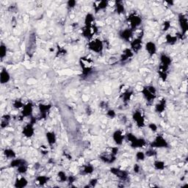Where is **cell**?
<instances>
[{
	"instance_id": "obj_1",
	"label": "cell",
	"mask_w": 188,
	"mask_h": 188,
	"mask_svg": "<svg viewBox=\"0 0 188 188\" xmlns=\"http://www.w3.org/2000/svg\"><path fill=\"white\" fill-rule=\"evenodd\" d=\"M80 66L82 69V73L85 75L89 74L90 72H91L93 69V65L94 62L91 58H88L87 57H83L80 58Z\"/></svg>"
},
{
	"instance_id": "obj_2",
	"label": "cell",
	"mask_w": 188,
	"mask_h": 188,
	"mask_svg": "<svg viewBox=\"0 0 188 188\" xmlns=\"http://www.w3.org/2000/svg\"><path fill=\"white\" fill-rule=\"evenodd\" d=\"M128 23L130 24V29L132 30L137 29L142 23V19L136 13H131L127 19Z\"/></svg>"
},
{
	"instance_id": "obj_3",
	"label": "cell",
	"mask_w": 188,
	"mask_h": 188,
	"mask_svg": "<svg viewBox=\"0 0 188 188\" xmlns=\"http://www.w3.org/2000/svg\"><path fill=\"white\" fill-rule=\"evenodd\" d=\"M142 93L148 102H153L157 96V94H156L157 91H156V88L154 86L145 87L142 90Z\"/></svg>"
},
{
	"instance_id": "obj_4",
	"label": "cell",
	"mask_w": 188,
	"mask_h": 188,
	"mask_svg": "<svg viewBox=\"0 0 188 188\" xmlns=\"http://www.w3.org/2000/svg\"><path fill=\"white\" fill-rule=\"evenodd\" d=\"M88 48L92 52L96 53H101L104 49V43L99 39H93L88 43Z\"/></svg>"
},
{
	"instance_id": "obj_5",
	"label": "cell",
	"mask_w": 188,
	"mask_h": 188,
	"mask_svg": "<svg viewBox=\"0 0 188 188\" xmlns=\"http://www.w3.org/2000/svg\"><path fill=\"white\" fill-rule=\"evenodd\" d=\"M168 143L162 135H158L154 139V140L151 143V147L152 148H166V147H168Z\"/></svg>"
},
{
	"instance_id": "obj_6",
	"label": "cell",
	"mask_w": 188,
	"mask_h": 188,
	"mask_svg": "<svg viewBox=\"0 0 188 188\" xmlns=\"http://www.w3.org/2000/svg\"><path fill=\"white\" fill-rule=\"evenodd\" d=\"M131 50L135 53H138L143 47V42L141 37H137L130 42Z\"/></svg>"
},
{
	"instance_id": "obj_7",
	"label": "cell",
	"mask_w": 188,
	"mask_h": 188,
	"mask_svg": "<svg viewBox=\"0 0 188 188\" xmlns=\"http://www.w3.org/2000/svg\"><path fill=\"white\" fill-rule=\"evenodd\" d=\"M124 138H125V136L121 130H116L115 132H114L113 135H112V139L118 146L122 145Z\"/></svg>"
},
{
	"instance_id": "obj_8",
	"label": "cell",
	"mask_w": 188,
	"mask_h": 188,
	"mask_svg": "<svg viewBox=\"0 0 188 188\" xmlns=\"http://www.w3.org/2000/svg\"><path fill=\"white\" fill-rule=\"evenodd\" d=\"M133 119L138 127L141 128L145 125V119H144L143 115L139 111H136L133 114Z\"/></svg>"
},
{
	"instance_id": "obj_9",
	"label": "cell",
	"mask_w": 188,
	"mask_h": 188,
	"mask_svg": "<svg viewBox=\"0 0 188 188\" xmlns=\"http://www.w3.org/2000/svg\"><path fill=\"white\" fill-rule=\"evenodd\" d=\"M110 172L112 173L113 175L117 176L118 178L121 179L125 180L128 177V172L124 170H121L119 168H112L110 169Z\"/></svg>"
},
{
	"instance_id": "obj_10",
	"label": "cell",
	"mask_w": 188,
	"mask_h": 188,
	"mask_svg": "<svg viewBox=\"0 0 188 188\" xmlns=\"http://www.w3.org/2000/svg\"><path fill=\"white\" fill-rule=\"evenodd\" d=\"M33 111V105L31 102H28L27 104L24 105L22 108V114L23 117H31Z\"/></svg>"
},
{
	"instance_id": "obj_11",
	"label": "cell",
	"mask_w": 188,
	"mask_h": 188,
	"mask_svg": "<svg viewBox=\"0 0 188 188\" xmlns=\"http://www.w3.org/2000/svg\"><path fill=\"white\" fill-rule=\"evenodd\" d=\"M179 22L180 27H181L182 34H185L187 32L188 24H187V19L184 15L180 14L179 16Z\"/></svg>"
},
{
	"instance_id": "obj_12",
	"label": "cell",
	"mask_w": 188,
	"mask_h": 188,
	"mask_svg": "<svg viewBox=\"0 0 188 188\" xmlns=\"http://www.w3.org/2000/svg\"><path fill=\"white\" fill-rule=\"evenodd\" d=\"M145 49L146 50V52H148V55L151 57H152L153 55H154L157 52V46H156L155 43L152 41H148L146 43Z\"/></svg>"
},
{
	"instance_id": "obj_13",
	"label": "cell",
	"mask_w": 188,
	"mask_h": 188,
	"mask_svg": "<svg viewBox=\"0 0 188 188\" xmlns=\"http://www.w3.org/2000/svg\"><path fill=\"white\" fill-rule=\"evenodd\" d=\"M133 36V30L132 29H126L120 32V37L122 40L129 42Z\"/></svg>"
},
{
	"instance_id": "obj_14",
	"label": "cell",
	"mask_w": 188,
	"mask_h": 188,
	"mask_svg": "<svg viewBox=\"0 0 188 188\" xmlns=\"http://www.w3.org/2000/svg\"><path fill=\"white\" fill-rule=\"evenodd\" d=\"M34 124H29L27 125H26L24 126L23 129V135H24L26 138H30L33 136L35 133V130H34V126H33Z\"/></svg>"
},
{
	"instance_id": "obj_15",
	"label": "cell",
	"mask_w": 188,
	"mask_h": 188,
	"mask_svg": "<svg viewBox=\"0 0 188 188\" xmlns=\"http://www.w3.org/2000/svg\"><path fill=\"white\" fill-rule=\"evenodd\" d=\"M10 80V74L6 69H2L0 73V82L1 84H7Z\"/></svg>"
},
{
	"instance_id": "obj_16",
	"label": "cell",
	"mask_w": 188,
	"mask_h": 188,
	"mask_svg": "<svg viewBox=\"0 0 188 188\" xmlns=\"http://www.w3.org/2000/svg\"><path fill=\"white\" fill-rule=\"evenodd\" d=\"M28 184V180L25 177L22 176L20 178L16 179L14 183V187L17 188H23L27 187Z\"/></svg>"
},
{
	"instance_id": "obj_17",
	"label": "cell",
	"mask_w": 188,
	"mask_h": 188,
	"mask_svg": "<svg viewBox=\"0 0 188 188\" xmlns=\"http://www.w3.org/2000/svg\"><path fill=\"white\" fill-rule=\"evenodd\" d=\"M46 140H47L48 143H49L50 146L54 145V144L56 143L57 138H56V135H55V132H48L46 134Z\"/></svg>"
},
{
	"instance_id": "obj_18",
	"label": "cell",
	"mask_w": 188,
	"mask_h": 188,
	"mask_svg": "<svg viewBox=\"0 0 188 188\" xmlns=\"http://www.w3.org/2000/svg\"><path fill=\"white\" fill-rule=\"evenodd\" d=\"M132 56H133V52L130 49H125L123 52L122 55H121V62H125L129 58H132Z\"/></svg>"
},
{
	"instance_id": "obj_19",
	"label": "cell",
	"mask_w": 188,
	"mask_h": 188,
	"mask_svg": "<svg viewBox=\"0 0 188 188\" xmlns=\"http://www.w3.org/2000/svg\"><path fill=\"white\" fill-rule=\"evenodd\" d=\"M101 159H102V161H103L104 162H106V163H112V162H114L115 161V159H116V157H115V155H113L112 154H106V155H102L100 157Z\"/></svg>"
},
{
	"instance_id": "obj_20",
	"label": "cell",
	"mask_w": 188,
	"mask_h": 188,
	"mask_svg": "<svg viewBox=\"0 0 188 188\" xmlns=\"http://www.w3.org/2000/svg\"><path fill=\"white\" fill-rule=\"evenodd\" d=\"M95 19L92 13H88L85 19V27H92L94 25Z\"/></svg>"
},
{
	"instance_id": "obj_21",
	"label": "cell",
	"mask_w": 188,
	"mask_h": 188,
	"mask_svg": "<svg viewBox=\"0 0 188 188\" xmlns=\"http://www.w3.org/2000/svg\"><path fill=\"white\" fill-rule=\"evenodd\" d=\"M146 145V140L143 138H136L135 141L131 144V146L133 148H143Z\"/></svg>"
},
{
	"instance_id": "obj_22",
	"label": "cell",
	"mask_w": 188,
	"mask_h": 188,
	"mask_svg": "<svg viewBox=\"0 0 188 188\" xmlns=\"http://www.w3.org/2000/svg\"><path fill=\"white\" fill-rule=\"evenodd\" d=\"M52 106L50 104H41L39 105V109H40V114L43 117H46V114H47L48 111L51 109Z\"/></svg>"
},
{
	"instance_id": "obj_23",
	"label": "cell",
	"mask_w": 188,
	"mask_h": 188,
	"mask_svg": "<svg viewBox=\"0 0 188 188\" xmlns=\"http://www.w3.org/2000/svg\"><path fill=\"white\" fill-rule=\"evenodd\" d=\"M108 6V1H99V2L97 3V4H95L94 3V8H95V10H96V12L97 13L99 10H104V9L107 8V7Z\"/></svg>"
},
{
	"instance_id": "obj_24",
	"label": "cell",
	"mask_w": 188,
	"mask_h": 188,
	"mask_svg": "<svg viewBox=\"0 0 188 188\" xmlns=\"http://www.w3.org/2000/svg\"><path fill=\"white\" fill-rule=\"evenodd\" d=\"M10 119H11V117H10V115H4L2 117H1V127L2 129H4V128L7 127V126L10 124Z\"/></svg>"
},
{
	"instance_id": "obj_25",
	"label": "cell",
	"mask_w": 188,
	"mask_h": 188,
	"mask_svg": "<svg viewBox=\"0 0 188 188\" xmlns=\"http://www.w3.org/2000/svg\"><path fill=\"white\" fill-rule=\"evenodd\" d=\"M165 105H166V101L164 99H162V100L159 101V103L157 104V105H156V111H157V112H159V113L163 112V111L165 110Z\"/></svg>"
},
{
	"instance_id": "obj_26",
	"label": "cell",
	"mask_w": 188,
	"mask_h": 188,
	"mask_svg": "<svg viewBox=\"0 0 188 188\" xmlns=\"http://www.w3.org/2000/svg\"><path fill=\"white\" fill-rule=\"evenodd\" d=\"M4 155L5 156L7 159H15L16 157V154L15 151L11 148H6L4 151Z\"/></svg>"
},
{
	"instance_id": "obj_27",
	"label": "cell",
	"mask_w": 188,
	"mask_h": 188,
	"mask_svg": "<svg viewBox=\"0 0 188 188\" xmlns=\"http://www.w3.org/2000/svg\"><path fill=\"white\" fill-rule=\"evenodd\" d=\"M115 6L116 7L117 13L118 14H123V13H124V12H125V7H124V5L122 1H115Z\"/></svg>"
},
{
	"instance_id": "obj_28",
	"label": "cell",
	"mask_w": 188,
	"mask_h": 188,
	"mask_svg": "<svg viewBox=\"0 0 188 188\" xmlns=\"http://www.w3.org/2000/svg\"><path fill=\"white\" fill-rule=\"evenodd\" d=\"M25 162H26V161L24 160V159H16V158H15V159H13V160L11 161V162H10V166H11L12 168H17L19 165H22V164L25 163Z\"/></svg>"
},
{
	"instance_id": "obj_29",
	"label": "cell",
	"mask_w": 188,
	"mask_h": 188,
	"mask_svg": "<svg viewBox=\"0 0 188 188\" xmlns=\"http://www.w3.org/2000/svg\"><path fill=\"white\" fill-rule=\"evenodd\" d=\"M165 39H166V42L169 44H174L176 42L177 40V36L176 35H173L171 34H168L165 37Z\"/></svg>"
},
{
	"instance_id": "obj_30",
	"label": "cell",
	"mask_w": 188,
	"mask_h": 188,
	"mask_svg": "<svg viewBox=\"0 0 188 188\" xmlns=\"http://www.w3.org/2000/svg\"><path fill=\"white\" fill-rule=\"evenodd\" d=\"M7 49L6 45L4 44V43H1L0 45V58H1V60H3L5 58L6 55H7Z\"/></svg>"
},
{
	"instance_id": "obj_31",
	"label": "cell",
	"mask_w": 188,
	"mask_h": 188,
	"mask_svg": "<svg viewBox=\"0 0 188 188\" xmlns=\"http://www.w3.org/2000/svg\"><path fill=\"white\" fill-rule=\"evenodd\" d=\"M48 180H49V178L45 176H38L36 179V182H37V184L41 186L44 185L46 183H47Z\"/></svg>"
},
{
	"instance_id": "obj_32",
	"label": "cell",
	"mask_w": 188,
	"mask_h": 188,
	"mask_svg": "<svg viewBox=\"0 0 188 188\" xmlns=\"http://www.w3.org/2000/svg\"><path fill=\"white\" fill-rule=\"evenodd\" d=\"M27 171H28V166L27 165V162L19 165V166L17 168V171L21 174H26V173L27 172Z\"/></svg>"
},
{
	"instance_id": "obj_33",
	"label": "cell",
	"mask_w": 188,
	"mask_h": 188,
	"mask_svg": "<svg viewBox=\"0 0 188 188\" xmlns=\"http://www.w3.org/2000/svg\"><path fill=\"white\" fill-rule=\"evenodd\" d=\"M154 168H155V169L159 170V171H162V170L165 169V163H164V162H162V161L157 160L154 162Z\"/></svg>"
},
{
	"instance_id": "obj_34",
	"label": "cell",
	"mask_w": 188,
	"mask_h": 188,
	"mask_svg": "<svg viewBox=\"0 0 188 188\" xmlns=\"http://www.w3.org/2000/svg\"><path fill=\"white\" fill-rule=\"evenodd\" d=\"M82 171H83V173L85 174H91L94 171V168L91 165H85Z\"/></svg>"
},
{
	"instance_id": "obj_35",
	"label": "cell",
	"mask_w": 188,
	"mask_h": 188,
	"mask_svg": "<svg viewBox=\"0 0 188 188\" xmlns=\"http://www.w3.org/2000/svg\"><path fill=\"white\" fill-rule=\"evenodd\" d=\"M58 179H59V180L61 182H64L67 181L68 180L67 176H66V173L63 172V171H60V172L58 173Z\"/></svg>"
},
{
	"instance_id": "obj_36",
	"label": "cell",
	"mask_w": 188,
	"mask_h": 188,
	"mask_svg": "<svg viewBox=\"0 0 188 188\" xmlns=\"http://www.w3.org/2000/svg\"><path fill=\"white\" fill-rule=\"evenodd\" d=\"M146 157V156L145 153L143 152V151H138L136 154V158L138 160H144Z\"/></svg>"
},
{
	"instance_id": "obj_37",
	"label": "cell",
	"mask_w": 188,
	"mask_h": 188,
	"mask_svg": "<svg viewBox=\"0 0 188 188\" xmlns=\"http://www.w3.org/2000/svg\"><path fill=\"white\" fill-rule=\"evenodd\" d=\"M24 104L22 103L21 101H19V100H16L14 102H13V107H14L15 108H16V109H20V108H23L24 107Z\"/></svg>"
},
{
	"instance_id": "obj_38",
	"label": "cell",
	"mask_w": 188,
	"mask_h": 188,
	"mask_svg": "<svg viewBox=\"0 0 188 188\" xmlns=\"http://www.w3.org/2000/svg\"><path fill=\"white\" fill-rule=\"evenodd\" d=\"M146 157H152V156H154L156 154V151H154V148H151V149L148 150V151L146 152Z\"/></svg>"
},
{
	"instance_id": "obj_39",
	"label": "cell",
	"mask_w": 188,
	"mask_h": 188,
	"mask_svg": "<svg viewBox=\"0 0 188 188\" xmlns=\"http://www.w3.org/2000/svg\"><path fill=\"white\" fill-rule=\"evenodd\" d=\"M76 1H74V0H70V1H68L67 2V4L69 8H73V7H74L75 6H76Z\"/></svg>"
},
{
	"instance_id": "obj_40",
	"label": "cell",
	"mask_w": 188,
	"mask_h": 188,
	"mask_svg": "<svg viewBox=\"0 0 188 188\" xmlns=\"http://www.w3.org/2000/svg\"><path fill=\"white\" fill-rule=\"evenodd\" d=\"M148 127H149V129H151V131H153V132H157L158 129L157 125H156L155 124H153V123L150 124L149 125H148Z\"/></svg>"
},
{
	"instance_id": "obj_41",
	"label": "cell",
	"mask_w": 188,
	"mask_h": 188,
	"mask_svg": "<svg viewBox=\"0 0 188 188\" xmlns=\"http://www.w3.org/2000/svg\"><path fill=\"white\" fill-rule=\"evenodd\" d=\"M132 96V92H126L125 94H124V99H125V101H129V99H131V96Z\"/></svg>"
},
{
	"instance_id": "obj_42",
	"label": "cell",
	"mask_w": 188,
	"mask_h": 188,
	"mask_svg": "<svg viewBox=\"0 0 188 188\" xmlns=\"http://www.w3.org/2000/svg\"><path fill=\"white\" fill-rule=\"evenodd\" d=\"M163 25H164V28H163V30L164 31L168 30L170 28V27H171V24H170V22H164V24Z\"/></svg>"
},
{
	"instance_id": "obj_43",
	"label": "cell",
	"mask_w": 188,
	"mask_h": 188,
	"mask_svg": "<svg viewBox=\"0 0 188 188\" xmlns=\"http://www.w3.org/2000/svg\"><path fill=\"white\" fill-rule=\"evenodd\" d=\"M107 115H109L110 118H114V117L116 115V114H115V111L114 110H112V109H110V110H109L107 112Z\"/></svg>"
},
{
	"instance_id": "obj_44",
	"label": "cell",
	"mask_w": 188,
	"mask_h": 188,
	"mask_svg": "<svg viewBox=\"0 0 188 188\" xmlns=\"http://www.w3.org/2000/svg\"><path fill=\"white\" fill-rule=\"evenodd\" d=\"M97 179H91V181H90V185L92 186V187H94V186H96V184H97Z\"/></svg>"
},
{
	"instance_id": "obj_45",
	"label": "cell",
	"mask_w": 188,
	"mask_h": 188,
	"mask_svg": "<svg viewBox=\"0 0 188 188\" xmlns=\"http://www.w3.org/2000/svg\"><path fill=\"white\" fill-rule=\"evenodd\" d=\"M134 171H135V172H136V173L139 172V171H140V167L138 166V165H137V164L135 165V167H134Z\"/></svg>"
}]
</instances>
